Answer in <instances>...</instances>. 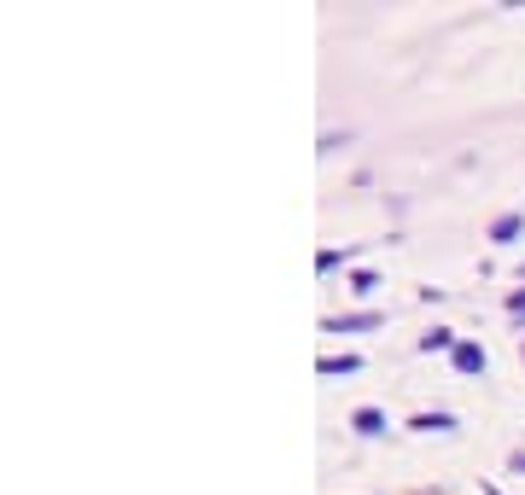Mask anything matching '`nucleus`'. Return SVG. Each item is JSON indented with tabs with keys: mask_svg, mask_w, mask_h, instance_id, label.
Here are the masks:
<instances>
[{
	"mask_svg": "<svg viewBox=\"0 0 525 495\" xmlns=\"http://www.w3.org/2000/svg\"><path fill=\"white\" fill-rule=\"evenodd\" d=\"M374 286H380V274H374V268H356V274H350V292H356V297H368Z\"/></svg>",
	"mask_w": 525,
	"mask_h": 495,
	"instance_id": "8",
	"label": "nucleus"
},
{
	"mask_svg": "<svg viewBox=\"0 0 525 495\" xmlns=\"http://www.w3.org/2000/svg\"><path fill=\"white\" fill-rule=\"evenodd\" d=\"M520 233H525V216H520V210H502V216L490 222V239H496V245H514Z\"/></svg>",
	"mask_w": 525,
	"mask_h": 495,
	"instance_id": "3",
	"label": "nucleus"
},
{
	"mask_svg": "<svg viewBox=\"0 0 525 495\" xmlns=\"http://www.w3.org/2000/svg\"><path fill=\"white\" fill-rule=\"evenodd\" d=\"M409 426H415V431H455V414H450V408H426V414H415Z\"/></svg>",
	"mask_w": 525,
	"mask_h": 495,
	"instance_id": "5",
	"label": "nucleus"
},
{
	"mask_svg": "<svg viewBox=\"0 0 525 495\" xmlns=\"http://www.w3.org/2000/svg\"><path fill=\"white\" fill-rule=\"evenodd\" d=\"M350 431H356V437H380L385 414H380V408H356V414H350Z\"/></svg>",
	"mask_w": 525,
	"mask_h": 495,
	"instance_id": "4",
	"label": "nucleus"
},
{
	"mask_svg": "<svg viewBox=\"0 0 525 495\" xmlns=\"http://www.w3.org/2000/svg\"><path fill=\"white\" fill-rule=\"evenodd\" d=\"M508 309H514V315H525V286H520V292H508Z\"/></svg>",
	"mask_w": 525,
	"mask_h": 495,
	"instance_id": "10",
	"label": "nucleus"
},
{
	"mask_svg": "<svg viewBox=\"0 0 525 495\" xmlns=\"http://www.w3.org/2000/svg\"><path fill=\"white\" fill-rule=\"evenodd\" d=\"M455 344H461V338H455L450 327H432V332H420V350H426V356H432V350H455Z\"/></svg>",
	"mask_w": 525,
	"mask_h": 495,
	"instance_id": "6",
	"label": "nucleus"
},
{
	"mask_svg": "<svg viewBox=\"0 0 525 495\" xmlns=\"http://www.w3.org/2000/svg\"><path fill=\"white\" fill-rule=\"evenodd\" d=\"M350 263V251H321L315 257V274H333V268H345Z\"/></svg>",
	"mask_w": 525,
	"mask_h": 495,
	"instance_id": "9",
	"label": "nucleus"
},
{
	"mask_svg": "<svg viewBox=\"0 0 525 495\" xmlns=\"http://www.w3.org/2000/svg\"><path fill=\"white\" fill-rule=\"evenodd\" d=\"M490 495H496V490H490Z\"/></svg>",
	"mask_w": 525,
	"mask_h": 495,
	"instance_id": "12",
	"label": "nucleus"
},
{
	"mask_svg": "<svg viewBox=\"0 0 525 495\" xmlns=\"http://www.w3.org/2000/svg\"><path fill=\"white\" fill-rule=\"evenodd\" d=\"M450 362H455V373H467V379H473V373H485V367H490V356H485V344H467V338H461V344L450 350Z\"/></svg>",
	"mask_w": 525,
	"mask_h": 495,
	"instance_id": "1",
	"label": "nucleus"
},
{
	"mask_svg": "<svg viewBox=\"0 0 525 495\" xmlns=\"http://www.w3.org/2000/svg\"><path fill=\"white\" fill-rule=\"evenodd\" d=\"M385 315L380 309H362V315H333V321H321V332H368V327H380Z\"/></svg>",
	"mask_w": 525,
	"mask_h": 495,
	"instance_id": "2",
	"label": "nucleus"
},
{
	"mask_svg": "<svg viewBox=\"0 0 525 495\" xmlns=\"http://www.w3.org/2000/svg\"><path fill=\"white\" fill-rule=\"evenodd\" d=\"M321 373H362V356H321Z\"/></svg>",
	"mask_w": 525,
	"mask_h": 495,
	"instance_id": "7",
	"label": "nucleus"
},
{
	"mask_svg": "<svg viewBox=\"0 0 525 495\" xmlns=\"http://www.w3.org/2000/svg\"><path fill=\"white\" fill-rule=\"evenodd\" d=\"M508 472H525V449H520V455H514V461H508Z\"/></svg>",
	"mask_w": 525,
	"mask_h": 495,
	"instance_id": "11",
	"label": "nucleus"
}]
</instances>
